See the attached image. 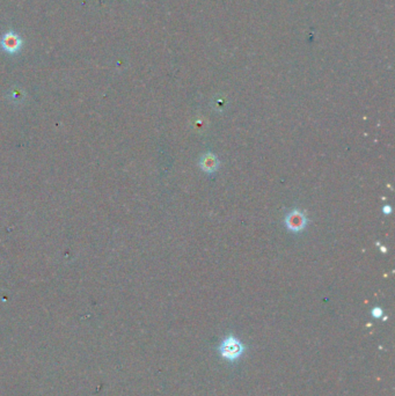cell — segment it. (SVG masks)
Returning a JSON list of instances; mask_svg holds the SVG:
<instances>
[{"label":"cell","mask_w":395,"mask_h":396,"mask_svg":"<svg viewBox=\"0 0 395 396\" xmlns=\"http://www.w3.org/2000/svg\"><path fill=\"white\" fill-rule=\"evenodd\" d=\"M218 350L220 356L226 360L235 361L244 354L245 345L234 336H229L220 343Z\"/></svg>","instance_id":"cell-1"},{"label":"cell","mask_w":395,"mask_h":396,"mask_svg":"<svg viewBox=\"0 0 395 396\" xmlns=\"http://www.w3.org/2000/svg\"><path fill=\"white\" fill-rule=\"evenodd\" d=\"M285 225L291 232H300L307 225V219L299 210H293L285 218Z\"/></svg>","instance_id":"cell-2"},{"label":"cell","mask_w":395,"mask_h":396,"mask_svg":"<svg viewBox=\"0 0 395 396\" xmlns=\"http://www.w3.org/2000/svg\"><path fill=\"white\" fill-rule=\"evenodd\" d=\"M1 48L9 54H14L21 48V40L13 33H7L1 40Z\"/></svg>","instance_id":"cell-3"},{"label":"cell","mask_w":395,"mask_h":396,"mask_svg":"<svg viewBox=\"0 0 395 396\" xmlns=\"http://www.w3.org/2000/svg\"><path fill=\"white\" fill-rule=\"evenodd\" d=\"M201 168L208 174H212L219 168V160L212 153H207L201 158Z\"/></svg>","instance_id":"cell-4"},{"label":"cell","mask_w":395,"mask_h":396,"mask_svg":"<svg viewBox=\"0 0 395 396\" xmlns=\"http://www.w3.org/2000/svg\"><path fill=\"white\" fill-rule=\"evenodd\" d=\"M371 314H372V316L374 317V319H379V317L382 316V314H384V312H382V310H381L380 307H374V308H373V310H372Z\"/></svg>","instance_id":"cell-5"},{"label":"cell","mask_w":395,"mask_h":396,"mask_svg":"<svg viewBox=\"0 0 395 396\" xmlns=\"http://www.w3.org/2000/svg\"><path fill=\"white\" fill-rule=\"evenodd\" d=\"M391 211H392V210H391V207H388V205H387V207H384V212H385V213H390Z\"/></svg>","instance_id":"cell-6"}]
</instances>
